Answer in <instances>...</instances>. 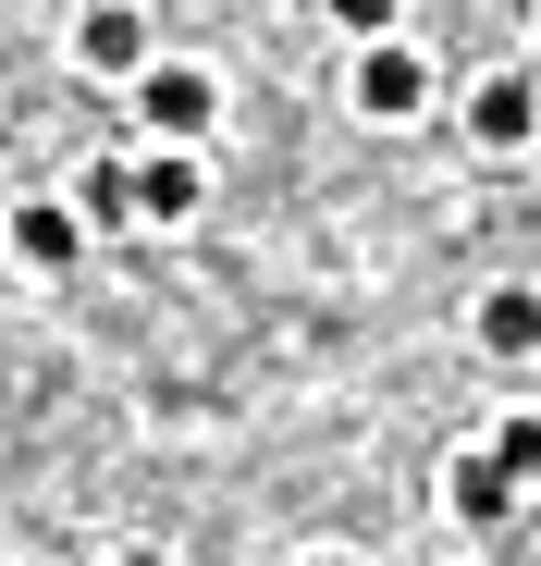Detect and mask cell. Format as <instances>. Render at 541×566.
Masks as SVG:
<instances>
[{
  "instance_id": "1",
  "label": "cell",
  "mask_w": 541,
  "mask_h": 566,
  "mask_svg": "<svg viewBox=\"0 0 541 566\" xmlns=\"http://www.w3.org/2000/svg\"><path fill=\"white\" fill-rule=\"evenodd\" d=\"M418 99H431V74H418V50H394V38H382L370 62H357V112H382V124H406Z\"/></svg>"
},
{
  "instance_id": "2",
  "label": "cell",
  "mask_w": 541,
  "mask_h": 566,
  "mask_svg": "<svg viewBox=\"0 0 541 566\" xmlns=\"http://www.w3.org/2000/svg\"><path fill=\"white\" fill-rule=\"evenodd\" d=\"M210 112H222V86H210L198 62H160V74H148V124H160V136H198Z\"/></svg>"
},
{
  "instance_id": "3",
  "label": "cell",
  "mask_w": 541,
  "mask_h": 566,
  "mask_svg": "<svg viewBox=\"0 0 541 566\" xmlns=\"http://www.w3.org/2000/svg\"><path fill=\"white\" fill-rule=\"evenodd\" d=\"M198 198H210L198 160H148V172H124V210H136V222H185Z\"/></svg>"
},
{
  "instance_id": "4",
  "label": "cell",
  "mask_w": 541,
  "mask_h": 566,
  "mask_svg": "<svg viewBox=\"0 0 541 566\" xmlns=\"http://www.w3.org/2000/svg\"><path fill=\"white\" fill-rule=\"evenodd\" d=\"M529 124H541V99H529L517 74H492L480 99H468V136H480V148H529Z\"/></svg>"
},
{
  "instance_id": "5",
  "label": "cell",
  "mask_w": 541,
  "mask_h": 566,
  "mask_svg": "<svg viewBox=\"0 0 541 566\" xmlns=\"http://www.w3.org/2000/svg\"><path fill=\"white\" fill-rule=\"evenodd\" d=\"M13 247H25L38 271H74V247H86V222H74L62 198H25V210H13Z\"/></svg>"
},
{
  "instance_id": "6",
  "label": "cell",
  "mask_w": 541,
  "mask_h": 566,
  "mask_svg": "<svg viewBox=\"0 0 541 566\" xmlns=\"http://www.w3.org/2000/svg\"><path fill=\"white\" fill-rule=\"evenodd\" d=\"M480 345L492 357H541V296H529V283H505V296L480 308Z\"/></svg>"
},
{
  "instance_id": "7",
  "label": "cell",
  "mask_w": 541,
  "mask_h": 566,
  "mask_svg": "<svg viewBox=\"0 0 541 566\" xmlns=\"http://www.w3.org/2000/svg\"><path fill=\"white\" fill-rule=\"evenodd\" d=\"M443 493H456V517H505V505H517V481H505L492 455H456V481H443Z\"/></svg>"
},
{
  "instance_id": "8",
  "label": "cell",
  "mask_w": 541,
  "mask_h": 566,
  "mask_svg": "<svg viewBox=\"0 0 541 566\" xmlns=\"http://www.w3.org/2000/svg\"><path fill=\"white\" fill-rule=\"evenodd\" d=\"M136 50H148L136 13H86V62H136Z\"/></svg>"
},
{
  "instance_id": "9",
  "label": "cell",
  "mask_w": 541,
  "mask_h": 566,
  "mask_svg": "<svg viewBox=\"0 0 541 566\" xmlns=\"http://www.w3.org/2000/svg\"><path fill=\"white\" fill-rule=\"evenodd\" d=\"M492 468H505V481H541V419H505V443H492Z\"/></svg>"
},
{
  "instance_id": "10",
  "label": "cell",
  "mask_w": 541,
  "mask_h": 566,
  "mask_svg": "<svg viewBox=\"0 0 541 566\" xmlns=\"http://www.w3.org/2000/svg\"><path fill=\"white\" fill-rule=\"evenodd\" d=\"M308 566H344V554H308Z\"/></svg>"
}]
</instances>
